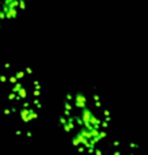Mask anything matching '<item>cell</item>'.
<instances>
[{"label":"cell","mask_w":148,"mask_h":155,"mask_svg":"<svg viewBox=\"0 0 148 155\" xmlns=\"http://www.w3.org/2000/svg\"><path fill=\"white\" fill-rule=\"evenodd\" d=\"M111 121L109 107L94 93H68L60 106L59 127L79 153L99 155L118 144L110 139Z\"/></svg>","instance_id":"6da1fadb"},{"label":"cell","mask_w":148,"mask_h":155,"mask_svg":"<svg viewBox=\"0 0 148 155\" xmlns=\"http://www.w3.org/2000/svg\"><path fill=\"white\" fill-rule=\"evenodd\" d=\"M42 84L29 67L4 64L0 71V110L16 135L30 134L42 110Z\"/></svg>","instance_id":"7a4b0ae2"},{"label":"cell","mask_w":148,"mask_h":155,"mask_svg":"<svg viewBox=\"0 0 148 155\" xmlns=\"http://www.w3.org/2000/svg\"><path fill=\"white\" fill-rule=\"evenodd\" d=\"M27 7L26 0H0V29L18 21Z\"/></svg>","instance_id":"3957f363"}]
</instances>
